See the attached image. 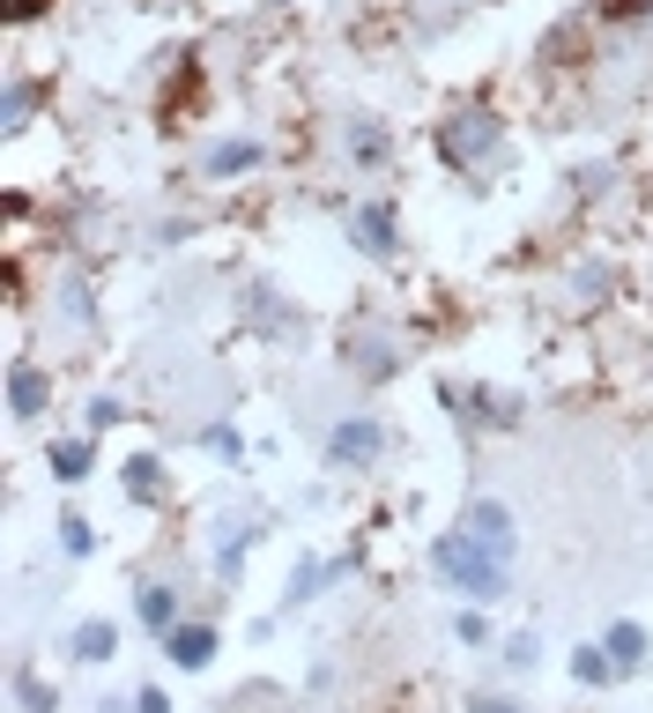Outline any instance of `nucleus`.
Listing matches in <instances>:
<instances>
[{
  "label": "nucleus",
  "mask_w": 653,
  "mask_h": 713,
  "mask_svg": "<svg viewBox=\"0 0 653 713\" xmlns=\"http://www.w3.org/2000/svg\"><path fill=\"white\" fill-rule=\"evenodd\" d=\"M134 713H171V706H163V691H141V699H134Z\"/></svg>",
  "instance_id": "obj_21"
},
{
  "label": "nucleus",
  "mask_w": 653,
  "mask_h": 713,
  "mask_svg": "<svg viewBox=\"0 0 653 713\" xmlns=\"http://www.w3.org/2000/svg\"><path fill=\"white\" fill-rule=\"evenodd\" d=\"M609 669H616V654H602V647H579V654H571V676H579V684H602Z\"/></svg>",
  "instance_id": "obj_13"
},
{
  "label": "nucleus",
  "mask_w": 653,
  "mask_h": 713,
  "mask_svg": "<svg viewBox=\"0 0 653 713\" xmlns=\"http://www.w3.org/2000/svg\"><path fill=\"white\" fill-rule=\"evenodd\" d=\"M431 565H439V573H446L460 594H476V602L505 594V565H497V557H483V550L468 543V528H460V536H439V543H431Z\"/></svg>",
  "instance_id": "obj_1"
},
{
  "label": "nucleus",
  "mask_w": 653,
  "mask_h": 713,
  "mask_svg": "<svg viewBox=\"0 0 653 713\" xmlns=\"http://www.w3.org/2000/svg\"><path fill=\"white\" fill-rule=\"evenodd\" d=\"M349 149H357V157H386V126L357 120V126H349Z\"/></svg>",
  "instance_id": "obj_15"
},
{
  "label": "nucleus",
  "mask_w": 653,
  "mask_h": 713,
  "mask_svg": "<svg viewBox=\"0 0 653 713\" xmlns=\"http://www.w3.org/2000/svg\"><path fill=\"white\" fill-rule=\"evenodd\" d=\"M60 543H67V557H89L97 536H89V520H67V528H60Z\"/></svg>",
  "instance_id": "obj_17"
},
{
  "label": "nucleus",
  "mask_w": 653,
  "mask_h": 713,
  "mask_svg": "<svg viewBox=\"0 0 653 713\" xmlns=\"http://www.w3.org/2000/svg\"><path fill=\"white\" fill-rule=\"evenodd\" d=\"M75 654H82V662H104V654H112V625H82L75 631Z\"/></svg>",
  "instance_id": "obj_14"
},
{
  "label": "nucleus",
  "mask_w": 653,
  "mask_h": 713,
  "mask_svg": "<svg viewBox=\"0 0 653 713\" xmlns=\"http://www.w3.org/2000/svg\"><path fill=\"white\" fill-rule=\"evenodd\" d=\"M609 654H616V669H631V662L646 654V631H639V625H616L609 631Z\"/></svg>",
  "instance_id": "obj_12"
},
{
  "label": "nucleus",
  "mask_w": 653,
  "mask_h": 713,
  "mask_svg": "<svg viewBox=\"0 0 653 713\" xmlns=\"http://www.w3.org/2000/svg\"><path fill=\"white\" fill-rule=\"evenodd\" d=\"M8 15H15V23H30V15H45V0H8Z\"/></svg>",
  "instance_id": "obj_20"
},
{
  "label": "nucleus",
  "mask_w": 653,
  "mask_h": 713,
  "mask_svg": "<svg viewBox=\"0 0 653 713\" xmlns=\"http://www.w3.org/2000/svg\"><path fill=\"white\" fill-rule=\"evenodd\" d=\"M208 654H215V631L208 625H178L171 631V662H178V669H208Z\"/></svg>",
  "instance_id": "obj_6"
},
{
  "label": "nucleus",
  "mask_w": 653,
  "mask_h": 713,
  "mask_svg": "<svg viewBox=\"0 0 653 713\" xmlns=\"http://www.w3.org/2000/svg\"><path fill=\"white\" fill-rule=\"evenodd\" d=\"M171 617H178V594H171V588H141V625H157V631H178Z\"/></svg>",
  "instance_id": "obj_10"
},
{
  "label": "nucleus",
  "mask_w": 653,
  "mask_h": 713,
  "mask_svg": "<svg viewBox=\"0 0 653 713\" xmlns=\"http://www.w3.org/2000/svg\"><path fill=\"white\" fill-rule=\"evenodd\" d=\"M252 164H260V142H215V149H208V171H215V179L252 171Z\"/></svg>",
  "instance_id": "obj_8"
},
{
  "label": "nucleus",
  "mask_w": 653,
  "mask_h": 713,
  "mask_svg": "<svg viewBox=\"0 0 653 713\" xmlns=\"http://www.w3.org/2000/svg\"><path fill=\"white\" fill-rule=\"evenodd\" d=\"M52 468H60L67 483H75L82 468H89V446H82V439H60V446H52Z\"/></svg>",
  "instance_id": "obj_16"
},
{
  "label": "nucleus",
  "mask_w": 653,
  "mask_h": 713,
  "mask_svg": "<svg viewBox=\"0 0 653 713\" xmlns=\"http://www.w3.org/2000/svg\"><path fill=\"white\" fill-rule=\"evenodd\" d=\"M357 246H365L371 260H386V253H394V209H386V201H371V209L357 216Z\"/></svg>",
  "instance_id": "obj_5"
},
{
  "label": "nucleus",
  "mask_w": 653,
  "mask_h": 713,
  "mask_svg": "<svg viewBox=\"0 0 653 713\" xmlns=\"http://www.w3.org/2000/svg\"><path fill=\"white\" fill-rule=\"evenodd\" d=\"M468 543L483 550V557H497V565H505V557H513V513H505L497 499H483L476 513H468Z\"/></svg>",
  "instance_id": "obj_3"
},
{
  "label": "nucleus",
  "mask_w": 653,
  "mask_h": 713,
  "mask_svg": "<svg viewBox=\"0 0 653 713\" xmlns=\"http://www.w3.org/2000/svg\"><path fill=\"white\" fill-rule=\"evenodd\" d=\"M126 491H134L141 505H157L163 499V468L149 462V454H141V462H126Z\"/></svg>",
  "instance_id": "obj_9"
},
{
  "label": "nucleus",
  "mask_w": 653,
  "mask_h": 713,
  "mask_svg": "<svg viewBox=\"0 0 653 713\" xmlns=\"http://www.w3.org/2000/svg\"><path fill=\"white\" fill-rule=\"evenodd\" d=\"M30 112H38V83H15L8 97H0V120H8V126H23Z\"/></svg>",
  "instance_id": "obj_11"
},
{
  "label": "nucleus",
  "mask_w": 653,
  "mask_h": 713,
  "mask_svg": "<svg viewBox=\"0 0 653 713\" xmlns=\"http://www.w3.org/2000/svg\"><path fill=\"white\" fill-rule=\"evenodd\" d=\"M326 454H334V462H371V454H379V423H371V417H349L334 439H326Z\"/></svg>",
  "instance_id": "obj_4"
},
{
  "label": "nucleus",
  "mask_w": 653,
  "mask_h": 713,
  "mask_svg": "<svg viewBox=\"0 0 653 713\" xmlns=\"http://www.w3.org/2000/svg\"><path fill=\"white\" fill-rule=\"evenodd\" d=\"M439 149H446V164H483L490 149H497V120H490V112H460V120L439 134Z\"/></svg>",
  "instance_id": "obj_2"
},
{
  "label": "nucleus",
  "mask_w": 653,
  "mask_h": 713,
  "mask_svg": "<svg viewBox=\"0 0 653 713\" xmlns=\"http://www.w3.org/2000/svg\"><path fill=\"white\" fill-rule=\"evenodd\" d=\"M476 713H520V706H505V699H483V706H476Z\"/></svg>",
  "instance_id": "obj_22"
},
{
  "label": "nucleus",
  "mask_w": 653,
  "mask_h": 713,
  "mask_svg": "<svg viewBox=\"0 0 653 713\" xmlns=\"http://www.w3.org/2000/svg\"><path fill=\"white\" fill-rule=\"evenodd\" d=\"M8 402H15V417H38L45 409V372L15 365V372H8Z\"/></svg>",
  "instance_id": "obj_7"
},
{
  "label": "nucleus",
  "mask_w": 653,
  "mask_h": 713,
  "mask_svg": "<svg viewBox=\"0 0 653 713\" xmlns=\"http://www.w3.org/2000/svg\"><path fill=\"white\" fill-rule=\"evenodd\" d=\"M23 706H30V713H52V691H45L38 676H23Z\"/></svg>",
  "instance_id": "obj_19"
},
{
  "label": "nucleus",
  "mask_w": 653,
  "mask_h": 713,
  "mask_svg": "<svg viewBox=\"0 0 653 713\" xmlns=\"http://www.w3.org/2000/svg\"><path fill=\"white\" fill-rule=\"evenodd\" d=\"M320 580H326V565H297V580H289V594H297V602H305V594L320 588Z\"/></svg>",
  "instance_id": "obj_18"
},
{
  "label": "nucleus",
  "mask_w": 653,
  "mask_h": 713,
  "mask_svg": "<svg viewBox=\"0 0 653 713\" xmlns=\"http://www.w3.org/2000/svg\"><path fill=\"white\" fill-rule=\"evenodd\" d=\"M104 713H126V706H104Z\"/></svg>",
  "instance_id": "obj_23"
}]
</instances>
